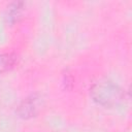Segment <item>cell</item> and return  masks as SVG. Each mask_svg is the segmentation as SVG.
<instances>
[{"instance_id": "obj_1", "label": "cell", "mask_w": 132, "mask_h": 132, "mask_svg": "<svg viewBox=\"0 0 132 132\" xmlns=\"http://www.w3.org/2000/svg\"><path fill=\"white\" fill-rule=\"evenodd\" d=\"M91 92L93 98L103 105H112L122 99V91L107 80L95 84Z\"/></svg>"}, {"instance_id": "obj_2", "label": "cell", "mask_w": 132, "mask_h": 132, "mask_svg": "<svg viewBox=\"0 0 132 132\" xmlns=\"http://www.w3.org/2000/svg\"><path fill=\"white\" fill-rule=\"evenodd\" d=\"M37 103H36V99L34 97L32 98H29L28 100L24 101L23 105L21 106V109L23 110L21 112V114L23 117H27V116H32L35 113V110L37 109Z\"/></svg>"}]
</instances>
